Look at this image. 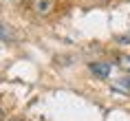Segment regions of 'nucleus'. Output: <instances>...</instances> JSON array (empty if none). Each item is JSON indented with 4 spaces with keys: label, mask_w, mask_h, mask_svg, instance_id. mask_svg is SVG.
Masks as SVG:
<instances>
[{
    "label": "nucleus",
    "mask_w": 130,
    "mask_h": 121,
    "mask_svg": "<svg viewBox=\"0 0 130 121\" xmlns=\"http://www.w3.org/2000/svg\"><path fill=\"white\" fill-rule=\"evenodd\" d=\"M90 71H93V73H97L99 77H108L110 64H106V62H104V64H93V66H90Z\"/></svg>",
    "instance_id": "obj_2"
},
{
    "label": "nucleus",
    "mask_w": 130,
    "mask_h": 121,
    "mask_svg": "<svg viewBox=\"0 0 130 121\" xmlns=\"http://www.w3.org/2000/svg\"><path fill=\"white\" fill-rule=\"evenodd\" d=\"M11 121H13V119H11Z\"/></svg>",
    "instance_id": "obj_7"
},
{
    "label": "nucleus",
    "mask_w": 130,
    "mask_h": 121,
    "mask_svg": "<svg viewBox=\"0 0 130 121\" xmlns=\"http://www.w3.org/2000/svg\"><path fill=\"white\" fill-rule=\"evenodd\" d=\"M121 84H123V88H128V90H130V77H126V79H123Z\"/></svg>",
    "instance_id": "obj_4"
},
{
    "label": "nucleus",
    "mask_w": 130,
    "mask_h": 121,
    "mask_svg": "<svg viewBox=\"0 0 130 121\" xmlns=\"http://www.w3.org/2000/svg\"><path fill=\"white\" fill-rule=\"evenodd\" d=\"M0 121H2V110H0Z\"/></svg>",
    "instance_id": "obj_6"
},
{
    "label": "nucleus",
    "mask_w": 130,
    "mask_h": 121,
    "mask_svg": "<svg viewBox=\"0 0 130 121\" xmlns=\"http://www.w3.org/2000/svg\"><path fill=\"white\" fill-rule=\"evenodd\" d=\"M119 66L126 68V71H130V57H121V60H119Z\"/></svg>",
    "instance_id": "obj_3"
},
{
    "label": "nucleus",
    "mask_w": 130,
    "mask_h": 121,
    "mask_svg": "<svg viewBox=\"0 0 130 121\" xmlns=\"http://www.w3.org/2000/svg\"><path fill=\"white\" fill-rule=\"evenodd\" d=\"M55 5H57V0H31V7L38 15H48L53 13Z\"/></svg>",
    "instance_id": "obj_1"
},
{
    "label": "nucleus",
    "mask_w": 130,
    "mask_h": 121,
    "mask_svg": "<svg viewBox=\"0 0 130 121\" xmlns=\"http://www.w3.org/2000/svg\"><path fill=\"white\" fill-rule=\"evenodd\" d=\"M5 38H7V33H5V29L0 27V40H5Z\"/></svg>",
    "instance_id": "obj_5"
}]
</instances>
